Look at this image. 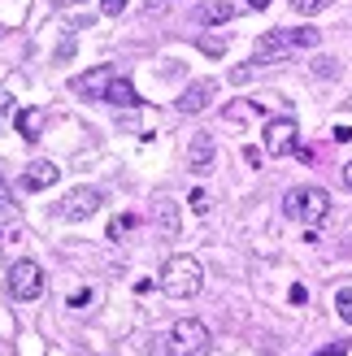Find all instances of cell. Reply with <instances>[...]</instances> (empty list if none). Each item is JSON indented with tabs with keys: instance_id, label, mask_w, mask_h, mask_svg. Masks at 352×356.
Segmentation results:
<instances>
[{
	"instance_id": "10",
	"label": "cell",
	"mask_w": 352,
	"mask_h": 356,
	"mask_svg": "<svg viewBox=\"0 0 352 356\" xmlns=\"http://www.w3.org/2000/svg\"><path fill=\"white\" fill-rule=\"evenodd\" d=\"M218 96V83L214 79H196L191 87H183V96L174 100L179 104V113H200V109H209V100Z\"/></svg>"
},
{
	"instance_id": "17",
	"label": "cell",
	"mask_w": 352,
	"mask_h": 356,
	"mask_svg": "<svg viewBox=\"0 0 352 356\" xmlns=\"http://www.w3.org/2000/svg\"><path fill=\"white\" fill-rule=\"evenodd\" d=\"M291 9H296V13H305V17H313V13L330 9V0H291Z\"/></svg>"
},
{
	"instance_id": "2",
	"label": "cell",
	"mask_w": 352,
	"mask_h": 356,
	"mask_svg": "<svg viewBox=\"0 0 352 356\" xmlns=\"http://www.w3.org/2000/svg\"><path fill=\"white\" fill-rule=\"evenodd\" d=\"M200 282H205V270L196 257H170L161 265V291L174 300H191L200 291Z\"/></svg>"
},
{
	"instance_id": "20",
	"label": "cell",
	"mask_w": 352,
	"mask_h": 356,
	"mask_svg": "<svg viewBox=\"0 0 352 356\" xmlns=\"http://www.w3.org/2000/svg\"><path fill=\"white\" fill-rule=\"evenodd\" d=\"M313 74H318V79H335V74H339V65L330 61V57H318V61H313Z\"/></svg>"
},
{
	"instance_id": "21",
	"label": "cell",
	"mask_w": 352,
	"mask_h": 356,
	"mask_svg": "<svg viewBox=\"0 0 352 356\" xmlns=\"http://www.w3.org/2000/svg\"><path fill=\"white\" fill-rule=\"evenodd\" d=\"M131 226H135V218H113V226H109V239H122Z\"/></svg>"
},
{
	"instance_id": "28",
	"label": "cell",
	"mask_w": 352,
	"mask_h": 356,
	"mask_svg": "<svg viewBox=\"0 0 352 356\" xmlns=\"http://www.w3.org/2000/svg\"><path fill=\"white\" fill-rule=\"evenodd\" d=\"M344 187H348V191H352V161H348V165H344Z\"/></svg>"
},
{
	"instance_id": "7",
	"label": "cell",
	"mask_w": 352,
	"mask_h": 356,
	"mask_svg": "<svg viewBox=\"0 0 352 356\" xmlns=\"http://www.w3.org/2000/svg\"><path fill=\"white\" fill-rule=\"evenodd\" d=\"M113 65H96L87 70V74H74L70 79V92L83 96V100H109V83H113Z\"/></svg>"
},
{
	"instance_id": "24",
	"label": "cell",
	"mask_w": 352,
	"mask_h": 356,
	"mask_svg": "<svg viewBox=\"0 0 352 356\" xmlns=\"http://www.w3.org/2000/svg\"><path fill=\"white\" fill-rule=\"evenodd\" d=\"M122 9H127V0H100V13L104 17H118Z\"/></svg>"
},
{
	"instance_id": "12",
	"label": "cell",
	"mask_w": 352,
	"mask_h": 356,
	"mask_svg": "<svg viewBox=\"0 0 352 356\" xmlns=\"http://www.w3.org/2000/svg\"><path fill=\"white\" fill-rule=\"evenodd\" d=\"M187 156H191V170H196V174H205L209 165H214V135H209V131H196V135H191V148H187Z\"/></svg>"
},
{
	"instance_id": "14",
	"label": "cell",
	"mask_w": 352,
	"mask_h": 356,
	"mask_svg": "<svg viewBox=\"0 0 352 356\" xmlns=\"http://www.w3.org/2000/svg\"><path fill=\"white\" fill-rule=\"evenodd\" d=\"M157 230H161L166 239L179 235V204H174L170 195H161V200H157Z\"/></svg>"
},
{
	"instance_id": "8",
	"label": "cell",
	"mask_w": 352,
	"mask_h": 356,
	"mask_svg": "<svg viewBox=\"0 0 352 356\" xmlns=\"http://www.w3.org/2000/svg\"><path fill=\"white\" fill-rule=\"evenodd\" d=\"M296 139H301V131H296V118H270V122H266V152H270V156L296 152Z\"/></svg>"
},
{
	"instance_id": "6",
	"label": "cell",
	"mask_w": 352,
	"mask_h": 356,
	"mask_svg": "<svg viewBox=\"0 0 352 356\" xmlns=\"http://www.w3.org/2000/svg\"><path fill=\"white\" fill-rule=\"evenodd\" d=\"M100 191L96 187H74V191H65L61 195V204H57V218L65 222H87L92 213H100Z\"/></svg>"
},
{
	"instance_id": "15",
	"label": "cell",
	"mask_w": 352,
	"mask_h": 356,
	"mask_svg": "<svg viewBox=\"0 0 352 356\" xmlns=\"http://www.w3.org/2000/svg\"><path fill=\"white\" fill-rule=\"evenodd\" d=\"M109 104H118V109H135L139 104V92L131 87V79H113L109 83Z\"/></svg>"
},
{
	"instance_id": "22",
	"label": "cell",
	"mask_w": 352,
	"mask_h": 356,
	"mask_svg": "<svg viewBox=\"0 0 352 356\" xmlns=\"http://www.w3.org/2000/svg\"><path fill=\"white\" fill-rule=\"evenodd\" d=\"M70 52H74V31L61 35V48H57V61H70Z\"/></svg>"
},
{
	"instance_id": "19",
	"label": "cell",
	"mask_w": 352,
	"mask_h": 356,
	"mask_svg": "<svg viewBox=\"0 0 352 356\" xmlns=\"http://www.w3.org/2000/svg\"><path fill=\"white\" fill-rule=\"evenodd\" d=\"M335 309H339V317H344V322L352 326V287H344V291L335 296Z\"/></svg>"
},
{
	"instance_id": "27",
	"label": "cell",
	"mask_w": 352,
	"mask_h": 356,
	"mask_svg": "<svg viewBox=\"0 0 352 356\" xmlns=\"http://www.w3.org/2000/svg\"><path fill=\"white\" fill-rule=\"evenodd\" d=\"M335 139H339V144H348V139H352V127H339V131H335Z\"/></svg>"
},
{
	"instance_id": "29",
	"label": "cell",
	"mask_w": 352,
	"mask_h": 356,
	"mask_svg": "<svg viewBox=\"0 0 352 356\" xmlns=\"http://www.w3.org/2000/svg\"><path fill=\"white\" fill-rule=\"evenodd\" d=\"M270 5V0H248V9H266Z\"/></svg>"
},
{
	"instance_id": "11",
	"label": "cell",
	"mask_w": 352,
	"mask_h": 356,
	"mask_svg": "<svg viewBox=\"0 0 352 356\" xmlns=\"http://www.w3.org/2000/svg\"><path fill=\"white\" fill-rule=\"evenodd\" d=\"M235 13L239 5H231V0H205V5H196V26H226Z\"/></svg>"
},
{
	"instance_id": "4",
	"label": "cell",
	"mask_w": 352,
	"mask_h": 356,
	"mask_svg": "<svg viewBox=\"0 0 352 356\" xmlns=\"http://www.w3.org/2000/svg\"><path fill=\"white\" fill-rule=\"evenodd\" d=\"M166 343H170L166 356H209V330L196 317H179Z\"/></svg>"
},
{
	"instance_id": "25",
	"label": "cell",
	"mask_w": 352,
	"mask_h": 356,
	"mask_svg": "<svg viewBox=\"0 0 352 356\" xmlns=\"http://www.w3.org/2000/svg\"><path fill=\"white\" fill-rule=\"evenodd\" d=\"M191 209H196L200 218H205V213H209V195H205V191H196V195H191Z\"/></svg>"
},
{
	"instance_id": "26",
	"label": "cell",
	"mask_w": 352,
	"mask_h": 356,
	"mask_svg": "<svg viewBox=\"0 0 352 356\" xmlns=\"http://www.w3.org/2000/svg\"><path fill=\"white\" fill-rule=\"evenodd\" d=\"M344 352H348V343H330V348H326V352H318V356H344Z\"/></svg>"
},
{
	"instance_id": "16",
	"label": "cell",
	"mask_w": 352,
	"mask_h": 356,
	"mask_svg": "<svg viewBox=\"0 0 352 356\" xmlns=\"http://www.w3.org/2000/svg\"><path fill=\"white\" fill-rule=\"evenodd\" d=\"M200 52H209V57H222V52H226V40H222V35H200Z\"/></svg>"
},
{
	"instance_id": "18",
	"label": "cell",
	"mask_w": 352,
	"mask_h": 356,
	"mask_svg": "<svg viewBox=\"0 0 352 356\" xmlns=\"http://www.w3.org/2000/svg\"><path fill=\"white\" fill-rule=\"evenodd\" d=\"M257 113V104H226V122H248Z\"/></svg>"
},
{
	"instance_id": "1",
	"label": "cell",
	"mask_w": 352,
	"mask_h": 356,
	"mask_svg": "<svg viewBox=\"0 0 352 356\" xmlns=\"http://www.w3.org/2000/svg\"><path fill=\"white\" fill-rule=\"evenodd\" d=\"M322 44V31H313V26H301V31H266L257 40V48H253V61L257 65H278V61H287V57H296L301 48H318Z\"/></svg>"
},
{
	"instance_id": "23",
	"label": "cell",
	"mask_w": 352,
	"mask_h": 356,
	"mask_svg": "<svg viewBox=\"0 0 352 356\" xmlns=\"http://www.w3.org/2000/svg\"><path fill=\"white\" fill-rule=\"evenodd\" d=\"M0 213H13V191H9L5 178H0Z\"/></svg>"
},
{
	"instance_id": "3",
	"label": "cell",
	"mask_w": 352,
	"mask_h": 356,
	"mask_svg": "<svg viewBox=\"0 0 352 356\" xmlns=\"http://www.w3.org/2000/svg\"><path fill=\"white\" fill-rule=\"evenodd\" d=\"M283 209L291 222H305V226H318L330 218V195L322 187H291L283 195Z\"/></svg>"
},
{
	"instance_id": "5",
	"label": "cell",
	"mask_w": 352,
	"mask_h": 356,
	"mask_svg": "<svg viewBox=\"0 0 352 356\" xmlns=\"http://www.w3.org/2000/svg\"><path fill=\"white\" fill-rule=\"evenodd\" d=\"M9 291H13V300H40L44 296V270L35 261H13L9 265Z\"/></svg>"
},
{
	"instance_id": "13",
	"label": "cell",
	"mask_w": 352,
	"mask_h": 356,
	"mask_svg": "<svg viewBox=\"0 0 352 356\" xmlns=\"http://www.w3.org/2000/svg\"><path fill=\"white\" fill-rule=\"evenodd\" d=\"M17 135L26 139V144H35V139H44V122H48V113L44 109H17Z\"/></svg>"
},
{
	"instance_id": "9",
	"label": "cell",
	"mask_w": 352,
	"mask_h": 356,
	"mask_svg": "<svg viewBox=\"0 0 352 356\" xmlns=\"http://www.w3.org/2000/svg\"><path fill=\"white\" fill-rule=\"evenodd\" d=\"M57 178H61V165L57 161H31L22 170V178H17V187H22V191H48Z\"/></svg>"
}]
</instances>
